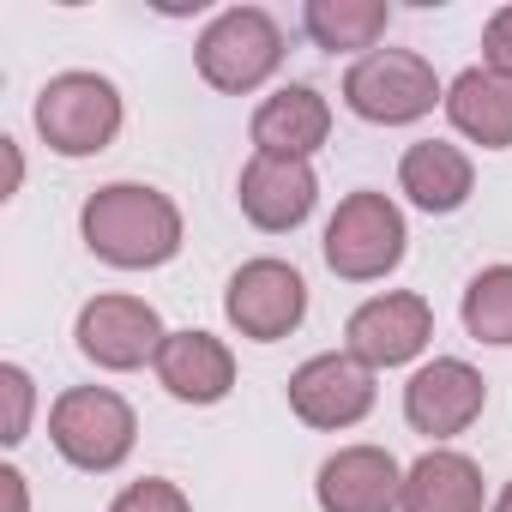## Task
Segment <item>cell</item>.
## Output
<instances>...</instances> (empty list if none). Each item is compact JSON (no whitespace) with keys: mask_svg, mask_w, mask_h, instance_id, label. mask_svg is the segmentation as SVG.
<instances>
[{"mask_svg":"<svg viewBox=\"0 0 512 512\" xmlns=\"http://www.w3.org/2000/svg\"><path fill=\"white\" fill-rule=\"evenodd\" d=\"M79 235L115 272H157L181 253V205L145 181H109L85 199Z\"/></svg>","mask_w":512,"mask_h":512,"instance_id":"obj_1","label":"cell"},{"mask_svg":"<svg viewBox=\"0 0 512 512\" xmlns=\"http://www.w3.org/2000/svg\"><path fill=\"white\" fill-rule=\"evenodd\" d=\"M49 440L73 470H121L139 440V416L115 386H67L49 404Z\"/></svg>","mask_w":512,"mask_h":512,"instance_id":"obj_2","label":"cell"},{"mask_svg":"<svg viewBox=\"0 0 512 512\" xmlns=\"http://www.w3.org/2000/svg\"><path fill=\"white\" fill-rule=\"evenodd\" d=\"M193 61H199V79L223 97H247L260 91L278 67H284V31L266 7H223L199 43H193Z\"/></svg>","mask_w":512,"mask_h":512,"instance_id":"obj_3","label":"cell"},{"mask_svg":"<svg viewBox=\"0 0 512 512\" xmlns=\"http://www.w3.org/2000/svg\"><path fill=\"white\" fill-rule=\"evenodd\" d=\"M404 241H410L404 211H398L386 193L356 187V193L338 199V211H332V223H326V266H332L344 284H374V278L398 272Z\"/></svg>","mask_w":512,"mask_h":512,"instance_id":"obj_4","label":"cell"},{"mask_svg":"<svg viewBox=\"0 0 512 512\" xmlns=\"http://www.w3.org/2000/svg\"><path fill=\"white\" fill-rule=\"evenodd\" d=\"M121 91L103 73H55L37 91V133L55 157H97L121 133Z\"/></svg>","mask_w":512,"mask_h":512,"instance_id":"obj_5","label":"cell"},{"mask_svg":"<svg viewBox=\"0 0 512 512\" xmlns=\"http://www.w3.org/2000/svg\"><path fill=\"white\" fill-rule=\"evenodd\" d=\"M344 103H350V115H362L374 127H410V121L434 115V103H446V85L434 79V67L416 49H374V55L350 61Z\"/></svg>","mask_w":512,"mask_h":512,"instance_id":"obj_6","label":"cell"},{"mask_svg":"<svg viewBox=\"0 0 512 512\" xmlns=\"http://www.w3.org/2000/svg\"><path fill=\"white\" fill-rule=\"evenodd\" d=\"M223 320L241 338H253V344L290 338L308 320V284H302V272L290 260H272V253H266V260H247L229 278V290H223Z\"/></svg>","mask_w":512,"mask_h":512,"instance_id":"obj_7","label":"cell"},{"mask_svg":"<svg viewBox=\"0 0 512 512\" xmlns=\"http://www.w3.org/2000/svg\"><path fill=\"white\" fill-rule=\"evenodd\" d=\"M73 338H79V356L97 362L103 374H133V368L157 362V350H163L169 332H163V320H157L151 302L109 290V296H91V302L79 308Z\"/></svg>","mask_w":512,"mask_h":512,"instance_id":"obj_8","label":"cell"},{"mask_svg":"<svg viewBox=\"0 0 512 512\" xmlns=\"http://www.w3.org/2000/svg\"><path fill=\"white\" fill-rule=\"evenodd\" d=\"M434 338V308L428 296L416 290H386V296H368L350 320H344V350L356 362H368L374 374L380 368H404L428 350Z\"/></svg>","mask_w":512,"mask_h":512,"instance_id":"obj_9","label":"cell"},{"mask_svg":"<svg viewBox=\"0 0 512 512\" xmlns=\"http://www.w3.org/2000/svg\"><path fill=\"white\" fill-rule=\"evenodd\" d=\"M290 410H296L308 428H320V434L356 428V422L374 410V368L356 362L350 350L308 356V362L290 374Z\"/></svg>","mask_w":512,"mask_h":512,"instance_id":"obj_10","label":"cell"},{"mask_svg":"<svg viewBox=\"0 0 512 512\" xmlns=\"http://www.w3.org/2000/svg\"><path fill=\"white\" fill-rule=\"evenodd\" d=\"M235 199H241V217L266 235H290L314 217L320 205V175L308 157H272V151H253L241 181H235Z\"/></svg>","mask_w":512,"mask_h":512,"instance_id":"obj_11","label":"cell"},{"mask_svg":"<svg viewBox=\"0 0 512 512\" xmlns=\"http://www.w3.org/2000/svg\"><path fill=\"white\" fill-rule=\"evenodd\" d=\"M482 404H488V380L464 356H434L404 386V422L416 434H428L434 446L452 440V434H464L482 416Z\"/></svg>","mask_w":512,"mask_h":512,"instance_id":"obj_12","label":"cell"},{"mask_svg":"<svg viewBox=\"0 0 512 512\" xmlns=\"http://www.w3.org/2000/svg\"><path fill=\"white\" fill-rule=\"evenodd\" d=\"M320 512H398L404 464L386 446H338L314 476Z\"/></svg>","mask_w":512,"mask_h":512,"instance_id":"obj_13","label":"cell"},{"mask_svg":"<svg viewBox=\"0 0 512 512\" xmlns=\"http://www.w3.org/2000/svg\"><path fill=\"white\" fill-rule=\"evenodd\" d=\"M151 368H157L163 392L181 404H223L235 392V356L211 332H169Z\"/></svg>","mask_w":512,"mask_h":512,"instance_id":"obj_14","label":"cell"},{"mask_svg":"<svg viewBox=\"0 0 512 512\" xmlns=\"http://www.w3.org/2000/svg\"><path fill=\"white\" fill-rule=\"evenodd\" d=\"M253 151H272V157H314L332 139V103L314 85H284L272 91L260 109H253Z\"/></svg>","mask_w":512,"mask_h":512,"instance_id":"obj_15","label":"cell"},{"mask_svg":"<svg viewBox=\"0 0 512 512\" xmlns=\"http://www.w3.org/2000/svg\"><path fill=\"white\" fill-rule=\"evenodd\" d=\"M398 187L410 193L416 211L446 217V211H458V205L476 193V163H470L452 139H416V145L398 157Z\"/></svg>","mask_w":512,"mask_h":512,"instance_id":"obj_16","label":"cell"},{"mask_svg":"<svg viewBox=\"0 0 512 512\" xmlns=\"http://www.w3.org/2000/svg\"><path fill=\"white\" fill-rule=\"evenodd\" d=\"M398 512H482V464L452 446H428L404 470Z\"/></svg>","mask_w":512,"mask_h":512,"instance_id":"obj_17","label":"cell"},{"mask_svg":"<svg viewBox=\"0 0 512 512\" xmlns=\"http://www.w3.org/2000/svg\"><path fill=\"white\" fill-rule=\"evenodd\" d=\"M446 121L482 145V151H506L512 145V79L488 73V67H464L446 85Z\"/></svg>","mask_w":512,"mask_h":512,"instance_id":"obj_18","label":"cell"},{"mask_svg":"<svg viewBox=\"0 0 512 512\" xmlns=\"http://www.w3.org/2000/svg\"><path fill=\"white\" fill-rule=\"evenodd\" d=\"M386 25H392L386 0H308V7H302V31L320 49L356 55V61H362V49L374 55V43L386 37Z\"/></svg>","mask_w":512,"mask_h":512,"instance_id":"obj_19","label":"cell"},{"mask_svg":"<svg viewBox=\"0 0 512 512\" xmlns=\"http://www.w3.org/2000/svg\"><path fill=\"white\" fill-rule=\"evenodd\" d=\"M458 320L476 344L506 350L512 344V266H482L458 302Z\"/></svg>","mask_w":512,"mask_h":512,"instance_id":"obj_20","label":"cell"},{"mask_svg":"<svg viewBox=\"0 0 512 512\" xmlns=\"http://www.w3.org/2000/svg\"><path fill=\"white\" fill-rule=\"evenodd\" d=\"M109 512H193V500H187L169 476H145V482H127V488L109 500Z\"/></svg>","mask_w":512,"mask_h":512,"instance_id":"obj_21","label":"cell"},{"mask_svg":"<svg viewBox=\"0 0 512 512\" xmlns=\"http://www.w3.org/2000/svg\"><path fill=\"white\" fill-rule=\"evenodd\" d=\"M0 392H7V446H19L25 434H31V404H37V392H31V374L19 368V362H7L0 368Z\"/></svg>","mask_w":512,"mask_h":512,"instance_id":"obj_22","label":"cell"},{"mask_svg":"<svg viewBox=\"0 0 512 512\" xmlns=\"http://www.w3.org/2000/svg\"><path fill=\"white\" fill-rule=\"evenodd\" d=\"M482 67L512 79V7H500L488 25H482Z\"/></svg>","mask_w":512,"mask_h":512,"instance_id":"obj_23","label":"cell"},{"mask_svg":"<svg viewBox=\"0 0 512 512\" xmlns=\"http://www.w3.org/2000/svg\"><path fill=\"white\" fill-rule=\"evenodd\" d=\"M0 482H7V494H13V512H25V476L19 470H0Z\"/></svg>","mask_w":512,"mask_h":512,"instance_id":"obj_24","label":"cell"},{"mask_svg":"<svg viewBox=\"0 0 512 512\" xmlns=\"http://www.w3.org/2000/svg\"><path fill=\"white\" fill-rule=\"evenodd\" d=\"M488 512H512V482H506V488L494 494V506H488Z\"/></svg>","mask_w":512,"mask_h":512,"instance_id":"obj_25","label":"cell"}]
</instances>
